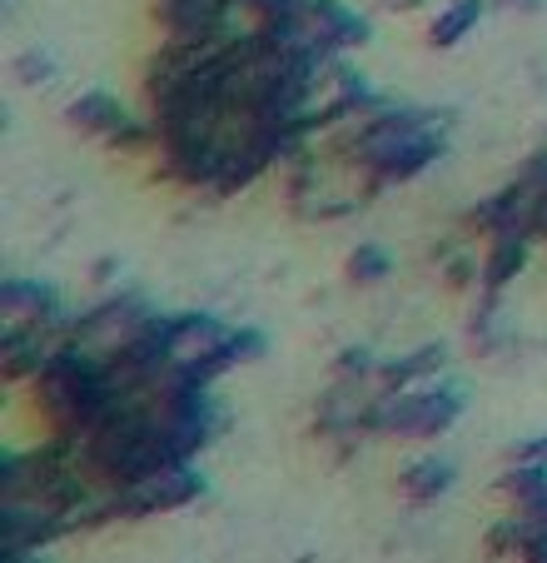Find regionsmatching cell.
I'll return each instance as SVG.
<instances>
[{
  "label": "cell",
  "mask_w": 547,
  "mask_h": 563,
  "mask_svg": "<svg viewBox=\"0 0 547 563\" xmlns=\"http://www.w3.org/2000/svg\"><path fill=\"white\" fill-rule=\"evenodd\" d=\"M438 150H443L438 135L428 130L423 115H379L364 130V159H369L383 180H393V175H399V180L403 175H418Z\"/></svg>",
  "instance_id": "1"
},
{
  "label": "cell",
  "mask_w": 547,
  "mask_h": 563,
  "mask_svg": "<svg viewBox=\"0 0 547 563\" xmlns=\"http://www.w3.org/2000/svg\"><path fill=\"white\" fill-rule=\"evenodd\" d=\"M464 409V399L448 389H423L403 405L383 409V424L399 429V434H433V429H448V419Z\"/></svg>",
  "instance_id": "2"
},
{
  "label": "cell",
  "mask_w": 547,
  "mask_h": 563,
  "mask_svg": "<svg viewBox=\"0 0 547 563\" xmlns=\"http://www.w3.org/2000/svg\"><path fill=\"white\" fill-rule=\"evenodd\" d=\"M75 125H85V130H100V135H125L130 130V115L115 106L110 96H85L80 106H75Z\"/></svg>",
  "instance_id": "3"
},
{
  "label": "cell",
  "mask_w": 547,
  "mask_h": 563,
  "mask_svg": "<svg viewBox=\"0 0 547 563\" xmlns=\"http://www.w3.org/2000/svg\"><path fill=\"white\" fill-rule=\"evenodd\" d=\"M478 15H483V0H453L448 11L438 15V25H433V41H438V45H453L458 35L468 31V25L478 21Z\"/></svg>",
  "instance_id": "4"
},
{
  "label": "cell",
  "mask_w": 547,
  "mask_h": 563,
  "mask_svg": "<svg viewBox=\"0 0 547 563\" xmlns=\"http://www.w3.org/2000/svg\"><path fill=\"white\" fill-rule=\"evenodd\" d=\"M448 484H453V468H448V464H438V459H423V464L413 468L409 478H403V489H409L413 499H428V494L448 489Z\"/></svg>",
  "instance_id": "5"
},
{
  "label": "cell",
  "mask_w": 547,
  "mask_h": 563,
  "mask_svg": "<svg viewBox=\"0 0 547 563\" xmlns=\"http://www.w3.org/2000/svg\"><path fill=\"white\" fill-rule=\"evenodd\" d=\"M383 269H389V260H383V250H364V255H354V275H364V279H379Z\"/></svg>",
  "instance_id": "6"
},
{
  "label": "cell",
  "mask_w": 547,
  "mask_h": 563,
  "mask_svg": "<svg viewBox=\"0 0 547 563\" xmlns=\"http://www.w3.org/2000/svg\"><path fill=\"white\" fill-rule=\"evenodd\" d=\"M543 454H547V439H537V444L523 449V459H543Z\"/></svg>",
  "instance_id": "7"
},
{
  "label": "cell",
  "mask_w": 547,
  "mask_h": 563,
  "mask_svg": "<svg viewBox=\"0 0 547 563\" xmlns=\"http://www.w3.org/2000/svg\"><path fill=\"white\" fill-rule=\"evenodd\" d=\"M11 563H25V559H21V553H15V559H11Z\"/></svg>",
  "instance_id": "8"
}]
</instances>
